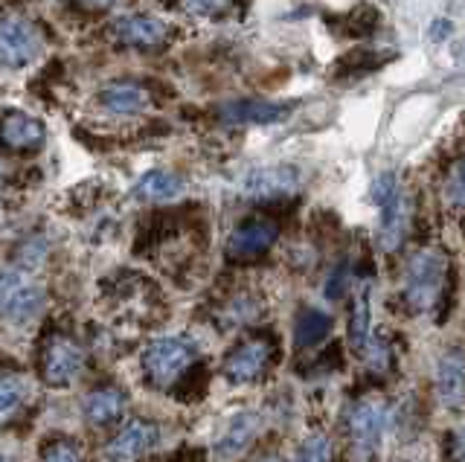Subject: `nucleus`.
<instances>
[{
    "label": "nucleus",
    "mask_w": 465,
    "mask_h": 462,
    "mask_svg": "<svg viewBox=\"0 0 465 462\" xmlns=\"http://www.w3.org/2000/svg\"><path fill=\"white\" fill-rule=\"evenodd\" d=\"M445 273H448V259L440 251H419L411 259L404 280V297L413 311L425 314L436 309V302L442 300Z\"/></svg>",
    "instance_id": "1"
},
{
    "label": "nucleus",
    "mask_w": 465,
    "mask_h": 462,
    "mask_svg": "<svg viewBox=\"0 0 465 462\" xmlns=\"http://www.w3.org/2000/svg\"><path fill=\"white\" fill-rule=\"evenodd\" d=\"M198 349L193 340L169 335L157 338L149 343V349L143 352V372L154 387H172L181 375L195 364Z\"/></svg>",
    "instance_id": "2"
},
{
    "label": "nucleus",
    "mask_w": 465,
    "mask_h": 462,
    "mask_svg": "<svg viewBox=\"0 0 465 462\" xmlns=\"http://www.w3.org/2000/svg\"><path fill=\"white\" fill-rule=\"evenodd\" d=\"M390 422H392L390 408L381 398H363L349 410L346 428H349V437H352V447L358 459H370L378 454V447H381L390 430Z\"/></svg>",
    "instance_id": "3"
},
{
    "label": "nucleus",
    "mask_w": 465,
    "mask_h": 462,
    "mask_svg": "<svg viewBox=\"0 0 465 462\" xmlns=\"http://www.w3.org/2000/svg\"><path fill=\"white\" fill-rule=\"evenodd\" d=\"M44 291L24 273L0 270V317L12 323H26L41 311Z\"/></svg>",
    "instance_id": "4"
},
{
    "label": "nucleus",
    "mask_w": 465,
    "mask_h": 462,
    "mask_svg": "<svg viewBox=\"0 0 465 462\" xmlns=\"http://www.w3.org/2000/svg\"><path fill=\"white\" fill-rule=\"evenodd\" d=\"M41 55V33L24 18H0V67L21 70Z\"/></svg>",
    "instance_id": "5"
},
{
    "label": "nucleus",
    "mask_w": 465,
    "mask_h": 462,
    "mask_svg": "<svg viewBox=\"0 0 465 462\" xmlns=\"http://www.w3.org/2000/svg\"><path fill=\"white\" fill-rule=\"evenodd\" d=\"M44 381L50 387H70L84 369V349L64 335H55L44 349Z\"/></svg>",
    "instance_id": "6"
},
{
    "label": "nucleus",
    "mask_w": 465,
    "mask_h": 462,
    "mask_svg": "<svg viewBox=\"0 0 465 462\" xmlns=\"http://www.w3.org/2000/svg\"><path fill=\"white\" fill-rule=\"evenodd\" d=\"M273 358V346L268 340H247L239 349H232L224 360V378L230 384H251L265 375Z\"/></svg>",
    "instance_id": "7"
},
{
    "label": "nucleus",
    "mask_w": 465,
    "mask_h": 462,
    "mask_svg": "<svg viewBox=\"0 0 465 462\" xmlns=\"http://www.w3.org/2000/svg\"><path fill=\"white\" fill-rule=\"evenodd\" d=\"M280 239V227L271 219H247L242 221L227 239V256L230 259H256L273 248Z\"/></svg>",
    "instance_id": "8"
},
{
    "label": "nucleus",
    "mask_w": 465,
    "mask_h": 462,
    "mask_svg": "<svg viewBox=\"0 0 465 462\" xmlns=\"http://www.w3.org/2000/svg\"><path fill=\"white\" fill-rule=\"evenodd\" d=\"M300 186V172L294 166H262L242 178V192L247 198H288Z\"/></svg>",
    "instance_id": "9"
},
{
    "label": "nucleus",
    "mask_w": 465,
    "mask_h": 462,
    "mask_svg": "<svg viewBox=\"0 0 465 462\" xmlns=\"http://www.w3.org/2000/svg\"><path fill=\"white\" fill-rule=\"evenodd\" d=\"M111 35L125 47H157L172 35V26L154 15H123L111 24Z\"/></svg>",
    "instance_id": "10"
},
{
    "label": "nucleus",
    "mask_w": 465,
    "mask_h": 462,
    "mask_svg": "<svg viewBox=\"0 0 465 462\" xmlns=\"http://www.w3.org/2000/svg\"><path fill=\"white\" fill-rule=\"evenodd\" d=\"M160 442V428L152 422H131L108 442L105 457L108 462H134L143 454H149Z\"/></svg>",
    "instance_id": "11"
},
{
    "label": "nucleus",
    "mask_w": 465,
    "mask_h": 462,
    "mask_svg": "<svg viewBox=\"0 0 465 462\" xmlns=\"http://www.w3.org/2000/svg\"><path fill=\"white\" fill-rule=\"evenodd\" d=\"M381 224H378V244L390 253L396 251L399 244L407 236V227H411V198L404 195V190L399 186L381 207Z\"/></svg>",
    "instance_id": "12"
},
{
    "label": "nucleus",
    "mask_w": 465,
    "mask_h": 462,
    "mask_svg": "<svg viewBox=\"0 0 465 462\" xmlns=\"http://www.w3.org/2000/svg\"><path fill=\"white\" fill-rule=\"evenodd\" d=\"M96 103L102 111L114 113V117H134V113L152 108V96L134 82H111L96 93Z\"/></svg>",
    "instance_id": "13"
},
{
    "label": "nucleus",
    "mask_w": 465,
    "mask_h": 462,
    "mask_svg": "<svg viewBox=\"0 0 465 462\" xmlns=\"http://www.w3.org/2000/svg\"><path fill=\"white\" fill-rule=\"evenodd\" d=\"M265 428V416L256 413V410H242L236 416L227 418V425L218 433V442L215 447L222 451L224 457H236L242 454L247 445H253V439Z\"/></svg>",
    "instance_id": "14"
},
{
    "label": "nucleus",
    "mask_w": 465,
    "mask_h": 462,
    "mask_svg": "<svg viewBox=\"0 0 465 462\" xmlns=\"http://www.w3.org/2000/svg\"><path fill=\"white\" fill-rule=\"evenodd\" d=\"M0 143L12 152H29L44 143V123L35 120L33 113L9 111L0 117Z\"/></svg>",
    "instance_id": "15"
},
{
    "label": "nucleus",
    "mask_w": 465,
    "mask_h": 462,
    "mask_svg": "<svg viewBox=\"0 0 465 462\" xmlns=\"http://www.w3.org/2000/svg\"><path fill=\"white\" fill-rule=\"evenodd\" d=\"M291 113V105L285 103H268V99H236V103H227L222 108V120L224 123H236V125H271L280 123Z\"/></svg>",
    "instance_id": "16"
},
{
    "label": "nucleus",
    "mask_w": 465,
    "mask_h": 462,
    "mask_svg": "<svg viewBox=\"0 0 465 462\" xmlns=\"http://www.w3.org/2000/svg\"><path fill=\"white\" fill-rule=\"evenodd\" d=\"M82 413L91 425H111L125 413V393L116 387H99L84 396Z\"/></svg>",
    "instance_id": "17"
},
{
    "label": "nucleus",
    "mask_w": 465,
    "mask_h": 462,
    "mask_svg": "<svg viewBox=\"0 0 465 462\" xmlns=\"http://www.w3.org/2000/svg\"><path fill=\"white\" fill-rule=\"evenodd\" d=\"M436 396L448 410H460L462 404V355L460 349L448 352L436 364Z\"/></svg>",
    "instance_id": "18"
},
{
    "label": "nucleus",
    "mask_w": 465,
    "mask_h": 462,
    "mask_svg": "<svg viewBox=\"0 0 465 462\" xmlns=\"http://www.w3.org/2000/svg\"><path fill=\"white\" fill-rule=\"evenodd\" d=\"M29 398H33V384H29V378H24L18 372L0 375V425L18 418L21 410L29 404Z\"/></svg>",
    "instance_id": "19"
},
{
    "label": "nucleus",
    "mask_w": 465,
    "mask_h": 462,
    "mask_svg": "<svg viewBox=\"0 0 465 462\" xmlns=\"http://www.w3.org/2000/svg\"><path fill=\"white\" fill-rule=\"evenodd\" d=\"M183 192V183L178 175H172L166 169H152L134 183L131 198L134 201H172Z\"/></svg>",
    "instance_id": "20"
},
{
    "label": "nucleus",
    "mask_w": 465,
    "mask_h": 462,
    "mask_svg": "<svg viewBox=\"0 0 465 462\" xmlns=\"http://www.w3.org/2000/svg\"><path fill=\"white\" fill-rule=\"evenodd\" d=\"M331 331V317L320 309H302L297 314V323H294V340L300 349H312V346L323 343Z\"/></svg>",
    "instance_id": "21"
},
{
    "label": "nucleus",
    "mask_w": 465,
    "mask_h": 462,
    "mask_svg": "<svg viewBox=\"0 0 465 462\" xmlns=\"http://www.w3.org/2000/svg\"><path fill=\"white\" fill-rule=\"evenodd\" d=\"M370 335H372L370 331V288H361L352 306V320H349V340H352V346L361 352Z\"/></svg>",
    "instance_id": "22"
},
{
    "label": "nucleus",
    "mask_w": 465,
    "mask_h": 462,
    "mask_svg": "<svg viewBox=\"0 0 465 462\" xmlns=\"http://www.w3.org/2000/svg\"><path fill=\"white\" fill-rule=\"evenodd\" d=\"M331 457H334L331 439L326 437V433H312V437H305L300 442L291 462H331Z\"/></svg>",
    "instance_id": "23"
},
{
    "label": "nucleus",
    "mask_w": 465,
    "mask_h": 462,
    "mask_svg": "<svg viewBox=\"0 0 465 462\" xmlns=\"http://www.w3.org/2000/svg\"><path fill=\"white\" fill-rule=\"evenodd\" d=\"M181 9L195 18H224L236 9V0H181Z\"/></svg>",
    "instance_id": "24"
},
{
    "label": "nucleus",
    "mask_w": 465,
    "mask_h": 462,
    "mask_svg": "<svg viewBox=\"0 0 465 462\" xmlns=\"http://www.w3.org/2000/svg\"><path fill=\"white\" fill-rule=\"evenodd\" d=\"M399 190V178L392 175V172H384V175H378L375 183H372V190H370V198H372V204L375 207H381L384 201Z\"/></svg>",
    "instance_id": "25"
},
{
    "label": "nucleus",
    "mask_w": 465,
    "mask_h": 462,
    "mask_svg": "<svg viewBox=\"0 0 465 462\" xmlns=\"http://www.w3.org/2000/svg\"><path fill=\"white\" fill-rule=\"evenodd\" d=\"M445 201L454 210H460L462 201H465V192H462V166L460 163L450 169V175L445 178Z\"/></svg>",
    "instance_id": "26"
},
{
    "label": "nucleus",
    "mask_w": 465,
    "mask_h": 462,
    "mask_svg": "<svg viewBox=\"0 0 465 462\" xmlns=\"http://www.w3.org/2000/svg\"><path fill=\"white\" fill-rule=\"evenodd\" d=\"M44 462H82V457L70 442H55L44 451Z\"/></svg>",
    "instance_id": "27"
},
{
    "label": "nucleus",
    "mask_w": 465,
    "mask_h": 462,
    "mask_svg": "<svg viewBox=\"0 0 465 462\" xmlns=\"http://www.w3.org/2000/svg\"><path fill=\"white\" fill-rule=\"evenodd\" d=\"M450 33V24L445 21V18H440L433 26H430V38L433 41H445V35Z\"/></svg>",
    "instance_id": "28"
},
{
    "label": "nucleus",
    "mask_w": 465,
    "mask_h": 462,
    "mask_svg": "<svg viewBox=\"0 0 465 462\" xmlns=\"http://www.w3.org/2000/svg\"><path fill=\"white\" fill-rule=\"evenodd\" d=\"M82 4H84L87 9H111V6L120 4V0H82Z\"/></svg>",
    "instance_id": "29"
},
{
    "label": "nucleus",
    "mask_w": 465,
    "mask_h": 462,
    "mask_svg": "<svg viewBox=\"0 0 465 462\" xmlns=\"http://www.w3.org/2000/svg\"><path fill=\"white\" fill-rule=\"evenodd\" d=\"M256 462H282L280 457H273V454H268V457H262V459H256Z\"/></svg>",
    "instance_id": "30"
},
{
    "label": "nucleus",
    "mask_w": 465,
    "mask_h": 462,
    "mask_svg": "<svg viewBox=\"0 0 465 462\" xmlns=\"http://www.w3.org/2000/svg\"><path fill=\"white\" fill-rule=\"evenodd\" d=\"M6 178V166L4 163H0V181H4Z\"/></svg>",
    "instance_id": "31"
},
{
    "label": "nucleus",
    "mask_w": 465,
    "mask_h": 462,
    "mask_svg": "<svg viewBox=\"0 0 465 462\" xmlns=\"http://www.w3.org/2000/svg\"><path fill=\"white\" fill-rule=\"evenodd\" d=\"M0 462H6V459H4V457H0Z\"/></svg>",
    "instance_id": "32"
}]
</instances>
